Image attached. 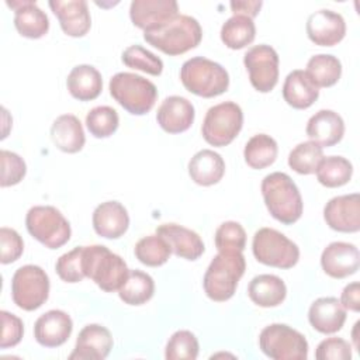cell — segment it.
<instances>
[{
  "label": "cell",
  "mask_w": 360,
  "mask_h": 360,
  "mask_svg": "<svg viewBox=\"0 0 360 360\" xmlns=\"http://www.w3.org/2000/svg\"><path fill=\"white\" fill-rule=\"evenodd\" d=\"M278 146L274 138L267 134L253 135L245 145L243 158L248 166L260 170L273 165L277 159Z\"/></svg>",
  "instance_id": "4dcf8cb0"
},
{
  "label": "cell",
  "mask_w": 360,
  "mask_h": 360,
  "mask_svg": "<svg viewBox=\"0 0 360 360\" xmlns=\"http://www.w3.org/2000/svg\"><path fill=\"white\" fill-rule=\"evenodd\" d=\"M322 158V148L312 141H307L298 143L290 152L288 166L298 174H312L316 172V167Z\"/></svg>",
  "instance_id": "8d00e7d4"
},
{
  "label": "cell",
  "mask_w": 360,
  "mask_h": 360,
  "mask_svg": "<svg viewBox=\"0 0 360 360\" xmlns=\"http://www.w3.org/2000/svg\"><path fill=\"white\" fill-rule=\"evenodd\" d=\"M262 4L263 3L260 0L259 1L257 0H249V1L236 0V1L229 3L233 15H246L252 20H253V17H256L259 14V10H260Z\"/></svg>",
  "instance_id": "c3c4849f"
},
{
  "label": "cell",
  "mask_w": 360,
  "mask_h": 360,
  "mask_svg": "<svg viewBox=\"0 0 360 360\" xmlns=\"http://www.w3.org/2000/svg\"><path fill=\"white\" fill-rule=\"evenodd\" d=\"M0 163H1V177H0L1 187H10L14 184H18L24 179L27 173V166L20 155L1 149Z\"/></svg>",
  "instance_id": "7bdbcfd3"
},
{
  "label": "cell",
  "mask_w": 360,
  "mask_h": 360,
  "mask_svg": "<svg viewBox=\"0 0 360 360\" xmlns=\"http://www.w3.org/2000/svg\"><path fill=\"white\" fill-rule=\"evenodd\" d=\"M14 10V27L21 37L38 39L49 30V20L32 0L6 1Z\"/></svg>",
  "instance_id": "44dd1931"
},
{
  "label": "cell",
  "mask_w": 360,
  "mask_h": 360,
  "mask_svg": "<svg viewBox=\"0 0 360 360\" xmlns=\"http://www.w3.org/2000/svg\"><path fill=\"white\" fill-rule=\"evenodd\" d=\"M305 73L318 89L330 87L336 84L342 76V63L333 55L318 53L308 60Z\"/></svg>",
  "instance_id": "1f68e13d"
},
{
  "label": "cell",
  "mask_w": 360,
  "mask_h": 360,
  "mask_svg": "<svg viewBox=\"0 0 360 360\" xmlns=\"http://www.w3.org/2000/svg\"><path fill=\"white\" fill-rule=\"evenodd\" d=\"M250 84L260 93L271 91L278 82V55L270 45L252 46L243 56Z\"/></svg>",
  "instance_id": "7c38bea8"
},
{
  "label": "cell",
  "mask_w": 360,
  "mask_h": 360,
  "mask_svg": "<svg viewBox=\"0 0 360 360\" xmlns=\"http://www.w3.org/2000/svg\"><path fill=\"white\" fill-rule=\"evenodd\" d=\"M83 271L105 292L118 291L129 273L124 259L104 245L83 246Z\"/></svg>",
  "instance_id": "277c9868"
},
{
  "label": "cell",
  "mask_w": 360,
  "mask_h": 360,
  "mask_svg": "<svg viewBox=\"0 0 360 360\" xmlns=\"http://www.w3.org/2000/svg\"><path fill=\"white\" fill-rule=\"evenodd\" d=\"M256 27L246 15H232L221 27V41L229 49H242L253 42Z\"/></svg>",
  "instance_id": "836d02e7"
},
{
  "label": "cell",
  "mask_w": 360,
  "mask_h": 360,
  "mask_svg": "<svg viewBox=\"0 0 360 360\" xmlns=\"http://www.w3.org/2000/svg\"><path fill=\"white\" fill-rule=\"evenodd\" d=\"M243 125L242 108L233 101L212 105L205 112L201 134L211 146H226L240 132Z\"/></svg>",
  "instance_id": "30bf717a"
},
{
  "label": "cell",
  "mask_w": 360,
  "mask_h": 360,
  "mask_svg": "<svg viewBox=\"0 0 360 360\" xmlns=\"http://www.w3.org/2000/svg\"><path fill=\"white\" fill-rule=\"evenodd\" d=\"M0 262L8 264L20 259L24 252V242L15 229L3 226L0 228Z\"/></svg>",
  "instance_id": "ee69618b"
},
{
  "label": "cell",
  "mask_w": 360,
  "mask_h": 360,
  "mask_svg": "<svg viewBox=\"0 0 360 360\" xmlns=\"http://www.w3.org/2000/svg\"><path fill=\"white\" fill-rule=\"evenodd\" d=\"M91 221L96 233L105 239L121 238L129 226V215L127 208L114 200L97 205Z\"/></svg>",
  "instance_id": "7402d4cb"
},
{
  "label": "cell",
  "mask_w": 360,
  "mask_h": 360,
  "mask_svg": "<svg viewBox=\"0 0 360 360\" xmlns=\"http://www.w3.org/2000/svg\"><path fill=\"white\" fill-rule=\"evenodd\" d=\"M118 124V112L110 105L94 107L86 115V127L94 138L111 136L117 131Z\"/></svg>",
  "instance_id": "74e56055"
},
{
  "label": "cell",
  "mask_w": 360,
  "mask_h": 360,
  "mask_svg": "<svg viewBox=\"0 0 360 360\" xmlns=\"http://www.w3.org/2000/svg\"><path fill=\"white\" fill-rule=\"evenodd\" d=\"M180 80L186 90L205 98L217 97L229 87V75L225 68L204 56L186 60L180 69Z\"/></svg>",
  "instance_id": "5b68a950"
},
{
  "label": "cell",
  "mask_w": 360,
  "mask_h": 360,
  "mask_svg": "<svg viewBox=\"0 0 360 360\" xmlns=\"http://www.w3.org/2000/svg\"><path fill=\"white\" fill-rule=\"evenodd\" d=\"M311 326L323 335H330L342 329L346 321V309L335 297L316 298L308 309Z\"/></svg>",
  "instance_id": "cb8c5ba5"
},
{
  "label": "cell",
  "mask_w": 360,
  "mask_h": 360,
  "mask_svg": "<svg viewBox=\"0 0 360 360\" xmlns=\"http://www.w3.org/2000/svg\"><path fill=\"white\" fill-rule=\"evenodd\" d=\"M252 250L259 263L277 269H291L300 259L298 246L273 228H260L255 232Z\"/></svg>",
  "instance_id": "ba28073f"
},
{
  "label": "cell",
  "mask_w": 360,
  "mask_h": 360,
  "mask_svg": "<svg viewBox=\"0 0 360 360\" xmlns=\"http://www.w3.org/2000/svg\"><path fill=\"white\" fill-rule=\"evenodd\" d=\"M319 97V89L311 82L305 70L295 69L290 72L283 84L284 101L297 110L311 107Z\"/></svg>",
  "instance_id": "484cf974"
},
{
  "label": "cell",
  "mask_w": 360,
  "mask_h": 360,
  "mask_svg": "<svg viewBox=\"0 0 360 360\" xmlns=\"http://www.w3.org/2000/svg\"><path fill=\"white\" fill-rule=\"evenodd\" d=\"M321 266L329 277L346 278L359 270V249L353 243L332 242L321 255Z\"/></svg>",
  "instance_id": "e0dca14e"
},
{
  "label": "cell",
  "mask_w": 360,
  "mask_h": 360,
  "mask_svg": "<svg viewBox=\"0 0 360 360\" xmlns=\"http://www.w3.org/2000/svg\"><path fill=\"white\" fill-rule=\"evenodd\" d=\"M225 173V162L222 156L211 149L198 150L188 162V174L198 186L217 184Z\"/></svg>",
  "instance_id": "83f0119b"
},
{
  "label": "cell",
  "mask_w": 360,
  "mask_h": 360,
  "mask_svg": "<svg viewBox=\"0 0 360 360\" xmlns=\"http://www.w3.org/2000/svg\"><path fill=\"white\" fill-rule=\"evenodd\" d=\"M340 304L345 309L359 312L360 311V284L353 281L347 284L340 295Z\"/></svg>",
  "instance_id": "7dc6e473"
},
{
  "label": "cell",
  "mask_w": 360,
  "mask_h": 360,
  "mask_svg": "<svg viewBox=\"0 0 360 360\" xmlns=\"http://www.w3.org/2000/svg\"><path fill=\"white\" fill-rule=\"evenodd\" d=\"M72 330V318L65 311L51 309L35 321L34 338L41 346L58 347L70 338Z\"/></svg>",
  "instance_id": "d6986e66"
},
{
  "label": "cell",
  "mask_w": 360,
  "mask_h": 360,
  "mask_svg": "<svg viewBox=\"0 0 360 360\" xmlns=\"http://www.w3.org/2000/svg\"><path fill=\"white\" fill-rule=\"evenodd\" d=\"M1 316V338H0V347L7 349V347H14L20 343L24 335V323L22 321L7 311L0 312Z\"/></svg>",
  "instance_id": "bcb514c9"
},
{
  "label": "cell",
  "mask_w": 360,
  "mask_h": 360,
  "mask_svg": "<svg viewBox=\"0 0 360 360\" xmlns=\"http://www.w3.org/2000/svg\"><path fill=\"white\" fill-rule=\"evenodd\" d=\"M315 359L318 360H350L352 346L347 340L342 338H328L323 339L316 350Z\"/></svg>",
  "instance_id": "f6af8a7d"
},
{
  "label": "cell",
  "mask_w": 360,
  "mask_h": 360,
  "mask_svg": "<svg viewBox=\"0 0 360 360\" xmlns=\"http://www.w3.org/2000/svg\"><path fill=\"white\" fill-rule=\"evenodd\" d=\"M262 195L270 215L284 225L297 222L302 215V198L292 179L274 172L262 180Z\"/></svg>",
  "instance_id": "6da1fadb"
},
{
  "label": "cell",
  "mask_w": 360,
  "mask_h": 360,
  "mask_svg": "<svg viewBox=\"0 0 360 360\" xmlns=\"http://www.w3.org/2000/svg\"><path fill=\"white\" fill-rule=\"evenodd\" d=\"M28 233L49 249H58L70 239V224L52 205L31 207L25 215Z\"/></svg>",
  "instance_id": "52a82bcc"
},
{
  "label": "cell",
  "mask_w": 360,
  "mask_h": 360,
  "mask_svg": "<svg viewBox=\"0 0 360 360\" xmlns=\"http://www.w3.org/2000/svg\"><path fill=\"white\" fill-rule=\"evenodd\" d=\"M245 270L246 262L242 252H219L211 260L202 278L207 297L215 302L232 298Z\"/></svg>",
  "instance_id": "3957f363"
},
{
  "label": "cell",
  "mask_w": 360,
  "mask_h": 360,
  "mask_svg": "<svg viewBox=\"0 0 360 360\" xmlns=\"http://www.w3.org/2000/svg\"><path fill=\"white\" fill-rule=\"evenodd\" d=\"M56 274L65 283H79L86 274L83 271V246H77L63 253L55 263Z\"/></svg>",
  "instance_id": "b9f144b4"
},
{
  "label": "cell",
  "mask_w": 360,
  "mask_h": 360,
  "mask_svg": "<svg viewBox=\"0 0 360 360\" xmlns=\"http://www.w3.org/2000/svg\"><path fill=\"white\" fill-rule=\"evenodd\" d=\"M194 107L181 96L166 97L158 108L156 120L160 128L169 134L187 131L194 122Z\"/></svg>",
  "instance_id": "ffe728a7"
},
{
  "label": "cell",
  "mask_w": 360,
  "mask_h": 360,
  "mask_svg": "<svg viewBox=\"0 0 360 360\" xmlns=\"http://www.w3.org/2000/svg\"><path fill=\"white\" fill-rule=\"evenodd\" d=\"M134 253L142 264L158 267L169 260L172 249L166 239L156 233L141 238L134 248Z\"/></svg>",
  "instance_id": "d590c367"
},
{
  "label": "cell",
  "mask_w": 360,
  "mask_h": 360,
  "mask_svg": "<svg viewBox=\"0 0 360 360\" xmlns=\"http://www.w3.org/2000/svg\"><path fill=\"white\" fill-rule=\"evenodd\" d=\"M179 14L174 0H134L129 6V17L135 27L150 31L163 27Z\"/></svg>",
  "instance_id": "5bb4252c"
},
{
  "label": "cell",
  "mask_w": 360,
  "mask_h": 360,
  "mask_svg": "<svg viewBox=\"0 0 360 360\" xmlns=\"http://www.w3.org/2000/svg\"><path fill=\"white\" fill-rule=\"evenodd\" d=\"M248 295L256 305L271 308L280 305L287 295L285 283L274 274H259L248 285Z\"/></svg>",
  "instance_id": "f546056e"
},
{
  "label": "cell",
  "mask_w": 360,
  "mask_h": 360,
  "mask_svg": "<svg viewBox=\"0 0 360 360\" xmlns=\"http://www.w3.org/2000/svg\"><path fill=\"white\" fill-rule=\"evenodd\" d=\"M214 240L218 252H243L246 232L239 222L226 221L217 228Z\"/></svg>",
  "instance_id": "60d3db41"
},
{
  "label": "cell",
  "mask_w": 360,
  "mask_h": 360,
  "mask_svg": "<svg viewBox=\"0 0 360 360\" xmlns=\"http://www.w3.org/2000/svg\"><path fill=\"white\" fill-rule=\"evenodd\" d=\"M122 62L131 69H136L152 76H159L163 70L162 59L141 45L128 46L122 52Z\"/></svg>",
  "instance_id": "ab89813d"
},
{
  "label": "cell",
  "mask_w": 360,
  "mask_h": 360,
  "mask_svg": "<svg viewBox=\"0 0 360 360\" xmlns=\"http://www.w3.org/2000/svg\"><path fill=\"white\" fill-rule=\"evenodd\" d=\"M202 38L200 22L186 14H177L163 27L143 31V39L169 56H177L194 49Z\"/></svg>",
  "instance_id": "7a4b0ae2"
},
{
  "label": "cell",
  "mask_w": 360,
  "mask_h": 360,
  "mask_svg": "<svg viewBox=\"0 0 360 360\" xmlns=\"http://www.w3.org/2000/svg\"><path fill=\"white\" fill-rule=\"evenodd\" d=\"M155 292L153 278L141 270H129L127 280L118 290L121 301L128 305H143L146 304Z\"/></svg>",
  "instance_id": "d6a6232c"
},
{
  "label": "cell",
  "mask_w": 360,
  "mask_h": 360,
  "mask_svg": "<svg viewBox=\"0 0 360 360\" xmlns=\"http://www.w3.org/2000/svg\"><path fill=\"white\" fill-rule=\"evenodd\" d=\"M305 132L308 138L321 148L333 146L343 138V118L333 110H319L307 122Z\"/></svg>",
  "instance_id": "d4e9b609"
},
{
  "label": "cell",
  "mask_w": 360,
  "mask_h": 360,
  "mask_svg": "<svg viewBox=\"0 0 360 360\" xmlns=\"http://www.w3.org/2000/svg\"><path fill=\"white\" fill-rule=\"evenodd\" d=\"M49 7L58 17L62 31L73 38L84 37L91 27V17L84 0H51Z\"/></svg>",
  "instance_id": "ac0fdd59"
},
{
  "label": "cell",
  "mask_w": 360,
  "mask_h": 360,
  "mask_svg": "<svg viewBox=\"0 0 360 360\" xmlns=\"http://www.w3.org/2000/svg\"><path fill=\"white\" fill-rule=\"evenodd\" d=\"M111 97L129 114L143 115L149 112L158 98L156 86L135 73L120 72L110 79Z\"/></svg>",
  "instance_id": "8992f818"
},
{
  "label": "cell",
  "mask_w": 360,
  "mask_h": 360,
  "mask_svg": "<svg viewBox=\"0 0 360 360\" xmlns=\"http://www.w3.org/2000/svg\"><path fill=\"white\" fill-rule=\"evenodd\" d=\"M200 345L195 335L190 330H177L167 340L165 357L167 360H195Z\"/></svg>",
  "instance_id": "f35d334b"
},
{
  "label": "cell",
  "mask_w": 360,
  "mask_h": 360,
  "mask_svg": "<svg viewBox=\"0 0 360 360\" xmlns=\"http://www.w3.org/2000/svg\"><path fill=\"white\" fill-rule=\"evenodd\" d=\"M359 325H360V322L357 321V322L354 323V326H353V332H352V336H353V342H354V347H356V349H359V347H360L359 338H357V328H359Z\"/></svg>",
  "instance_id": "681fc988"
},
{
  "label": "cell",
  "mask_w": 360,
  "mask_h": 360,
  "mask_svg": "<svg viewBox=\"0 0 360 360\" xmlns=\"http://www.w3.org/2000/svg\"><path fill=\"white\" fill-rule=\"evenodd\" d=\"M305 28L308 38L319 46H333L346 34V22L342 14L328 8L312 13L307 20Z\"/></svg>",
  "instance_id": "9a60e30c"
},
{
  "label": "cell",
  "mask_w": 360,
  "mask_h": 360,
  "mask_svg": "<svg viewBox=\"0 0 360 360\" xmlns=\"http://www.w3.org/2000/svg\"><path fill=\"white\" fill-rule=\"evenodd\" d=\"M51 139L53 145L66 153L82 150L86 142L80 120L73 114L59 115L51 127Z\"/></svg>",
  "instance_id": "4316f807"
},
{
  "label": "cell",
  "mask_w": 360,
  "mask_h": 360,
  "mask_svg": "<svg viewBox=\"0 0 360 360\" xmlns=\"http://www.w3.org/2000/svg\"><path fill=\"white\" fill-rule=\"evenodd\" d=\"M114 340L111 332L98 323L86 325L77 335L73 352L69 354L70 360H103L111 349Z\"/></svg>",
  "instance_id": "2e32d148"
},
{
  "label": "cell",
  "mask_w": 360,
  "mask_h": 360,
  "mask_svg": "<svg viewBox=\"0 0 360 360\" xmlns=\"http://www.w3.org/2000/svg\"><path fill=\"white\" fill-rule=\"evenodd\" d=\"M326 225L338 232L353 233L360 229V195L357 193L330 198L323 207Z\"/></svg>",
  "instance_id": "4fadbf2b"
},
{
  "label": "cell",
  "mask_w": 360,
  "mask_h": 360,
  "mask_svg": "<svg viewBox=\"0 0 360 360\" xmlns=\"http://www.w3.org/2000/svg\"><path fill=\"white\" fill-rule=\"evenodd\" d=\"M49 277L37 264H25L15 270L11 278V297L24 311H35L49 297Z\"/></svg>",
  "instance_id": "8fae6325"
},
{
  "label": "cell",
  "mask_w": 360,
  "mask_h": 360,
  "mask_svg": "<svg viewBox=\"0 0 360 360\" xmlns=\"http://www.w3.org/2000/svg\"><path fill=\"white\" fill-rule=\"evenodd\" d=\"M66 86L73 98L91 101L97 98L103 90V79L94 66L77 65L68 75Z\"/></svg>",
  "instance_id": "f1b7e54d"
},
{
  "label": "cell",
  "mask_w": 360,
  "mask_h": 360,
  "mask_svg": "<svg viewBox=\"0 0 360 360\" xmlns=\"http://www.w3.org/2000/svg\"><path fill=\"white\" fill-rule=\"evenodd\" d=\"M260 350L273 360H305L308 342L297 329L285 323H271L259 335Z\"/></svg>",
  "instance_id": "9c48e42d"
},
{
  "label": "cell",
  "mask_w": 360,
  "mask_h": 360,
  "mask_svg": "<svg viewBox=\"0 0 360 360\" xmlns=\"http://www.w3.org/2000/svg\"><path fill=\"white\" fill-rule=\"evenodd\" d=\"M315 173L322 186L335 188L349 183L353 174V166L343 156H323Z\"/></svg>",
  "instance_id": "e575fe53"
},
{
  "label": "cell",
  "mask_w": 360,
  "mask_h": 360,
  "mask_svg": "<svg viewBox=\"0 0 360 360\" xmlns=\"http://www.w3.org/2000/svg\"><path fill=\"white\" fill-rule=\"evenodd\" d=\"M156 233L166 239L172 252L186 260H197L204 253V242L200 235L179 224H162Z\"/></svg>",
  "instance_id": "603a6c76"
}]
</instances>
